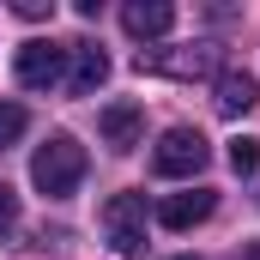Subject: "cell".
Wrapping results in <instances>:
<instances>
[{
	"mask_svg": "<svg viewBox=\"0 0 260 260\" xmlns=\"http://www.w3.org/2000/svg\"><path fill=\"white\" fill-rule=\"evenodd\" d=\"M24 127H30V115H24L18 103H0V145H12V139H24Z\"/></svg>",
	"mask_w": 260,
	"mask_h": 260,
	"instance_id": "obj_12",
	"label": "cell"
},
{
	"mask_svg": "<svg viewBox=\"0 0 260 260\" xmlns=\"http://www.w3.org/2000/svg\"><path fill=\"white\" fill-rule=\"evenodd\" d=\"M212 103H218V115H230V121H236V115H248V109L260 103V85H254V73H242V67L218 73V97H212Z\"/></svg>",
	"mask_w": 260,
	"mask_h": 260,
	"instance_id": "obj_9",
	"label": "cell"
},
{
	"mask_svg": "<svg viewBox=\"0 0 260 260\" xmlns=\"http://www.w3.org/2000/svg\"><path fill=\"white\" fill-rule=\"evenodd\" d=\"M121 24H127V37L151 43V37H164V30L176 24V6H170V0H127V6H121Z\"/></svg>",
	"mask_w": 260,
	"mask_h": 260,
	"instance_id": "obj_8",
	"label": "cell"
},
{
	"mask_svg": "<svg viewBox=\"0 0 260 260\" xmlns=\"http://www.w3.org/2000/svg\"><path fill=\"white\" fill-rule=\"evenodd\" d=\"M12 224H18V194L0 182V236H12Z\"/></svg>",
	"mask_w": 260,
	"mask_h": 260,
	"instance_id": "obj_13",
	"label": "cell"
},
{
	"mask_svg": "<svg viewBox=\"0 0 260 260\" xmlns=\"http://www.w3.org/2000/svg\"><path fill=\"white\" fill-rule=\"evenodd\" d=\"M139 67L170 73V79H200V73L218 67V49H212V43H188V49H139Z\"/></svg>",
	"mask_w": 260,
	"mask_h": 260,
	"instance_id": "obj_5",
	"label": "cell"
},
{
	"mask_svg": "<svg viewBox=\"0 0 260 260\" xmlns=\"http://www.w3.org/2000/svg\"><path fill=\"white\" fill-rule=\"evenodd\" d=\"M12 73L18 85L30 91H49V85H67V43H49V37H30L18 55H12Z\"/></svg>",
	"mask_w": 260,
	"mask_h": 260,
	"instance_id": "obj_4",
	"label": "cell"
},
{
	"mask_svg": "<svg viewBox=\"0 0 260 260\" xmlns=\"http://www.w3.org/2000/svg\"><path fill=\"white\" fill-rule=\"evenodd\" d=\"M248 260H260V242H254V248H248Z\"/></svg>",
	"mask_w": 260,
	"mask_h": 260,
	"instance_id": "obj_15",
	"label": "cell"
},
{
	"mask_svg": "<svg viewBox=\"0 0 260 260\" xmlns=\"http://www.w3.org/2000/svg\"><path fill=\"white\" fill-rule=\"evenodd\" d=\"M103 236L115 254H145V194H109L103 206Z\"/></svg>",
	"mask_w": 260,
	"mask_h": 260,
	"instance_id": "obj_3",
	"label": "cell"
},
{
	"mask_svg": "<svg viewBox=\"0 0 260 260\" xmlns=\"http://www.w3.org/2000/svg\"><path fill=\"white\" fill-rule=\"evenodd\" d=\"M18 18H49V0H18Z\"/></svg>",
	"mask_w": 260,
	"mask_h": 260,
	"instance_id": "obj_14",
	"label": "cell"
},
{
	"mask_svg": "<svg viewBox=\"0 0 260 260\" xmlns=\"http://www.w3.org/2000/svg\"><path fill=\"white\" fill-rule=\"evenodd\" d=\"M176 260H200V254H176Z\"/></svg>",
	"mask_w": 260,
	"mask_h": 260,
	"instance_id": "obj_16",
	"label": "cell"
},
{
	"mask_svg": "<svg viewBox=\"0 0 260 260\" xmlns=\"http://www.w3.org/2000/svg\"><path fill=\"white\" fill-rule=\"evenodd\" d=\"M206 157H212V145H206L200 127H170L164 139H157V151H151V170L176 182V176H200Z\"/></svg>",
	"mask_w": 260,
	"mask_h": 260,
	"instance_id": "obj_2",
	"label": "cell"
},
{
	"mask_svg": "<svg viewBox=\"0 0 260 260\" xmlns=\"http://www.w3.org/2000/svg\"><path fill=\"white\" fill-rule=\"evenodd\" d=\"M97 127H103V139H109L115 151H133V145H139V127H145V109H139V103H109V109L97 115Z\"/></svg>",
	"mask_w": 260,
	"mask_h": 260,
	"instance_id": "obj_10",
	"label": "cell"
},
{
	"mask_svg": "<svg viewBox=\"0 0 260 260\" xmlns=\"http://www.w3.org/2000/svg\"><path fill=\"white\" fill-rule=\"evenodd\" d=\"M212 212H218V194H212V188H188V194H164L157 200V224H164V230H194Z\"/></svg>",
	"mask_w": 260,
	"mask_h": 260,
	"instance_id": "obj_6",
	"label": "cell"
},
{
	"mask_svg": "<svg viewBox=\"0 0 260 260\" xmlns=\"http://www.w3.org/2000/svg\"><path fill=\"white\" fill-rule=\"evenodd\" d=\"M230 170H236V176H254L260 170V139L254 133H236V139H230Z\"/></svg>",
	"mask_w": 260,
	"mask_h": 260,
	"instance_id": "obj_11",
	"label": "cell"
},
{
	"mask_svg": "<svg viewBox=\"0 0 260 260\" xmlns=\"http://www.w3.org/2000/svg\"><path fill=\"white\" fill-rule=\"evenodd\" d=\"M30 182L49 200L79 194V182H85V145L73 133H49V145H37V157H30Z\"/></svg>",
	"mask_w": 260,
	"mask_h": 260,
	"instance_id": "obj_1",
	"label": "cell"
},
{
	"mask_svg": "<svg viewBox=\"0 0 260 260\" xmlns=\"http://www.w3.org/2000/svg\"><path fill=\"white\" fill-rule=\"evenodd\" d=\"M103 79H109V55L97 43H67V91L73 97H91Z\"/></svg>",
	"mask_w": 260,
	"mask_h": 260,
	"instance_id": "obj_7",
	"label": "cell"
}]
</instances>
